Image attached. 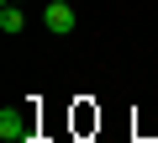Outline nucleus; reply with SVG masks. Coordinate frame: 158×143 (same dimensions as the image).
I'll list each match as a JSON object with an SVG mask.
<instances>
[{
	"instance_id": "f257e3e1",
	"label": "nucleus",
	"mask_w": 158,
	"mask_h": 143,
	"mask_svg": "<svg viewBox=\"0 0 158 143\" xmlns=\"http://www.w3.org/2000/svg\"><path fill=\"white\" fill-rule=\"evenodd\" d=\"M0 138L6 143H42L37 138V111L32 106H6L0 111Z\"/></svg>"
},
{
	"instance_id": "f03ea898",
	"label": "nucleus",
	"mask_w": 158,
	"mask_h": 143,
	"mask_svg": "<svg viewBox=\"0 0 158 143\" xmlns=\"http://www.w3.org/2000/svg\"><path fill=\"white\" fill-rule=\"evenodd\" d=\"M42 21H48V32H53V37H63V32H74V21H79V16H74L69 0H53V6L42 11Z\"/></svg>"
},
{
	"instance_id": "7ed1b4c3",
	"label": "nucleus",
	"mask_w": 158,
	"mask_h": 143,
	"mask_svg": "<svg viewBox=\"0 0 158 143\" xmlns=\"http://www.w3.org/2000/svg\"><path fill=\"white\" fill-rule=\"evenodd\" d=\"M27 27V16H21V6H0V32H6V37H16Z\"/></svg>"
},
{
	"instance_id": "20e7f679",
	"label": "nucleus",
	"mask_w": 158,
	"mask_h": 143,
	"mask_svg": "<svg viewBox=\"0 0 158 143\" xmlns=\"http://www.w3.org/2000/svg\"><path fill=\"white\" fill-rule=\"evenodd\" d=\"M0 6H21V0H0Z\"/></svg>"
}]
</instances>
